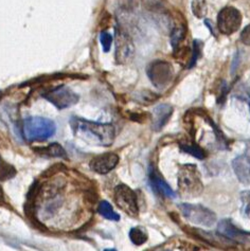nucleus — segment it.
<instances>
[{"label": "nucleus", "instance_id": "1", "mask_svg": "<svg viewBox=\"0 0 250 251\" xmlns=\"http://www.w3.org/2000/svg\"><path fill=\"white\" fill-rule=\"evenodd\" d=\"M70 125L75 136L86 143L109 147L115 141L116 128L113 124L93 122L81 118H72Z\"/></svg>", "mask_w": 250, "mask_h": 251}, {"label": "nucleus", "instance_id": "2", "mask_svg": "<svg viewBox=\"0 0 250 251\" xmlns=\"http://www.w3.org/2000/svg\"><path fill=\"white\" fill-rule=\"evenodd\" d=\"M54 122L43 117H29L23 121V136L27 141H44L55 134Z\"/></svg>", "mask_w": 250, "mask_h": 251}, {"label": "nucleus", "instance_id": "3", "mask_svg": "<svg viewBox=\"0 0 250 251\" xmlns=\"http://www.w3.org/2000/svg\"><path fill=\"white\" fill-rule=\"evenodd\" d=\"M195 164H183L178 172V189L181 195L196 197L202 193L203 186Z\"/></svg>", "mask_w": 250, "mask_h": 251}, {"label": "nucleus", "instance_id": "4", "mask_svg": "<svg viewBox=\"0 0 250 251\" xmlns=\"http://www.w3.org/2000/svg\"><path fill=\"white\" fill-rule=\"evenodd\" d=\"M182 215L185 219L195 225L202 227H212L216 223V214L202 204L181 203L179 204Z\"/></svg>", "mask_w": 250, "mask_h": 251}, {"label": "nucleus", "instance_id": "5", "mask_svg": "<svg viewBox=\"0 0 250 251\" xmlns=\"http://www.w3.org/2000/svg\"><path fill=\"white\" fill-rule=\"evenodd\" d=\"M147 74L155 87L162 89L172 82L174 77V69L169 62L157 59L148 66Z\"/></svg>", "mask_w": 250, "mask_h": 251}, {"label": "nucleus", "instance_id": "6", "mask_svg": "<svg viewBox=\"0 0 250 251\" xmlns=\"http://www.w3.org/2000/svg\"><path fill=\"white\" fill-rule=\"evenodd\" d=\"M242 21V14L238 9L234 6H226L218 15V29L222 34L231 35L240 29Z\"/></svg>", "mask_w": 250, "mask_h": 251}, {"label": "nucleus", "instance_id": "7", "mask_svg": "<svg viewBox=\"0 0 250 251\" xmlns=\"http://www.w3.org/2000/svg\"><path fill=\"white\" fill-rule=\"evenodd\" d=\"M138 198L135 191L125 184H119L115 189V202L123 212L129 216H137L139 213Z\"/></svg>", "mask_w": 250, "mask_h": 251}, {"label": "nucleus", "instance_id": "8", "mask_svg": "<svg viewBox=\"0 0 250 251\" xmlns=\"http://www.w3.org/2000/svg\"><path fill=\"white\" fill-rule=\"evenodd\" d=\"M46 100H48L58 109H65L71 107L78 101V96L75 91H72L67 86H58V87L51 89L44 95Z\"/></svg>", "mask_w": 250, "mask_h": 251}, {"label": "nucleus", "instance_id": "9", "mask_svg": "<svg viewBox=\"0 0 250 251\" xmlns=\"http://www.w3.org/2000/svg\"><path fill=\"white\" fill-rule=\"evenodd\" d=\"M115 57L119 64L129 62L135 54V47L131 38L123 30L116 28L115 30Z\"/></svg>", "mask_w": 250, "mask_h": 251}, {"label": "nucleus", "instance_id": "10", "mask_svg": "<svg viewBox=\"0 0 250 251\" xmlns=\"http://www.w3.org/2000/svg\"><path fill=\"white\" fill-rule=\"evenodd\" d=\"M218 232L235 243H247L250 241V232L238 228L231 220H222L218 225Z\"/></svg>", "mask_w": 250, "mask_h": 251}, {"label": "nucleus", "instance_id": "11", "mask_svg": "<svg viewBox=\"0 0 250 251\" xmlns=\"http://www.w3.org/2000/svg\"><path fill=\"white\" fill-rule=\"evenodd\" d=\"M119 163V157L115 153H106L95 157L90 162V169L98 174L105 175L113 171Z\"/></svg>", "mask_w": 250, "mask_h": 251}, {"label": "nucleus", "instance_id": "12", "mask_svg": "<svg viewBox=\"0 0 250 251\" xmlns=\"http://www.w3.org/2000/svg\"><path fill=\"white\" fill-rule=\"evenodd\" d=\"M197 237H200V240L206 241L207 243L211 244L214 247L219 248H231L234 246L233 241L227 239L224 235L213 232H207V231H203L201 229H194L193 230Z\"/></svg>", "mask_w": 250, "mask_h": 251}, {"label": "nucleus", "instance_id": "13", "mask_svg": "<svg viewBox=\"0 0 250 251\" xmlns=\"http://www.w3.org/2000/svg\"><path fill=\"white\" fill-rule=\"evenodd\" d=\"M173 111V107L169 104H160L156 106L152 114L153 129L155 131H159L168 123Z\"/></svg>", "mask_w": 250, "mask_h": 251}, {"label": "nucleus", "instance_id": "14", "mask_svg": "<svg viewBox=\"0 0 250 251\" xmlns=\"http://www.w3.org/2000/svg\"><path fill=\"white\" fill-rule=\"evenodd\" d=\"M232 168L241 182L250 184V161L245 156L236 157L232 161Z\"/></svg>", "mask_w": 250, "mask_h": 251}, {"label": "nucleus", "instance_id": "15", "mask_svg": "<svg viewBox=\"0 0 250 251\" xmlns=\"http://www.w3.org/2000/svg\"><path fill=\"white\" fill-rule=\"evenodd\" d=\"M150 183H152V186L155 188V190L158 191V192L162 194L163 196H166L168 198L176 197V193L167 183V181H164L160 176H158V174L153 171H150Z\"/></svg>", "mask_w": 250, "mask_h": 251}, {"label": "nucleus", "instance_id": "16", "mask_svg": "<svg viewBox=\"0 0 250 251\" xmlns=\"http://www.w3.org/2000/svg\"><path fill=\"white\" fill-rule=\"evenodd\" d=\"M98 212L100 213L103 217H105V219H107L109 221H119L120 220L119 214H117L115 212L113 207H111V204L108 201H103L99 203Z\"/></svg>", "mask_w": 250, "mask_h": 251}, {"label": "nucleus", "instance_id": "17", "mask_svg": "<svg viewBox=\"0 0 250 251\" xmlns=\"http://www.w3.org/2000/svg\"><path fill=\"white\" fill-rule=\"evenodd\" d=\"M129 239L135 244V245L140 246V245H143V244L148 241L149 236L146 231H144L142 228L136 227L129 231Z\"/></svg>", "mask_w": 250, "mask_h": 251}, {"label": "nucleus", "instance_id": "18", "mask_svg": "<svg viewBox=\"0 0 250 251\" xmlns=\"http://www.w3.org/2000/svg\"><path fill=\"white\" fill-rule=\"evenodd\" d=\"M38 153L42 155H48L50 157H66V151L58 143H52L48 148H45L43 150H38Z\"/></svg>", "mask_w": 250, "mask_h": 251}, {"label": "nucleus", "instance_id": "19", "mask_svg": "<svg viewBox=\"0 0 250 251\" xmlns=\"http://www.w3.org/2000/svg\"><path fill=\"white\" fill-rule=\"evenodd\" d=\"M186 36V27L182 25H177L172 30V34H171V43L174 48L178 47V45Z\"/></svg>", "mask_w": 250, "mask_h": 251}, {"label": "nucleus", "instance_id": "20", "mask_svg": "<svg viewBox=\"0 0 250 251\" xmlns=\"http://www.w3.org/2000/svg\"><path fill=\"white\" fill-rule=\"evenodd\" d=\"M16 175L15 168L0 158V180H9Z\"/></svg>", "mask_w": 250, "mask_h": 251}, {"label": "nucleus", "instance_id": "21", "mask_svg": "<svg viewBox=\"0 0 250 251\" xmlns=\"http://www.w3.org/2000/svg\"><path fill=\"white\" fill-rule=\"evenodd\" d=\"M241 213L245 219L250 221V190H245L241 192Z\"/></svg>", "mask_w": 250, "mask_h": 251}, {"label": "nucleus", "instance_id": "22", "mask_svg": "<svg viewBox=\"0 0 250 251\" xmlns=\"http://www.w3.org/2000/svg\"><path fill=\"white\" fill-rule=\"evenodd\" d=\"M181 150L185 151L186 153L192 155L193 157L197 158V159H203L206 157V153L200 147H199L197 144H182L181 145Z\"/></svg>", "mask_w": 250, "mask_h": 251}, {"label": "nucleus", "instance_id": "23", "mask_svg": "<svg viewBox=\"0 0 250 251\" xmlns=\"http://www.w3.org/2000/svg\"><path fill=\"white\" fill-rule=\"evenodd\" d=\"M100 42L103 50L105 52H108L111 48V45H113V36H111V34H109L108 32L103 31L100 34Z\"/></svg>", "mask_w": 250, "mask_h": 251}, {"label": "nucleus", "instance_id": "24", "mask_svg": "<svg viewBox=\"0 0 250 251\" xmlns=\"http://www.w3.org/2000/svg\"><path fill=\"white\" fill-rule=\"evenodd\" d=\"M241 41L243 44L250 47V25H248L247 27H245L244 30L242 31Z\"/></svg>", "mask_w": 250, "mask_h": 251}, {"label": "nucleus", "instance_id": "25", "mask_svg": "<svg viewBox=\"0 0 250 251\" xmlns=\"http://www.w3.org/2000/svg\"><path fill=\"white\" fill-rule=\"evenodd\" d=\"M247 159L250 161V143H248L247 144V148H246V153H245V155H244Z\"/></svg>", "mask_w": 250, "mask_h": 251}, {"label": "nucleus", "instance_id": "26", "mask_svg": "<svg viewBox=\"0 0 250 251\" xmlns=\"http://www.w3.org/2000/svg\"><path fill=\"white\" fill-rule=\"evenodd\" d=\"M0 201H4V193L1 186H0Z\"/></svg>", "mask_w": 250, "mask_h": 251}, {"label": "nucleus", "instance_id": "27", "mask_svg": "<svg viewBox=\"0 0 250 251\" xmlns=\"http://www.w3.org/2000/svg\"><path fill=\"white\" fill-rule=\"evenodd\" d=\"M104 251H117L116 249H105Z\"/></svg>", "mask_w": 250, "mask_h": 251}, {"label": "nucleus", "instance_id": "28", "mask_svg": "<svg viewBox=\"0 0 250 251\" xmlns=\"http://www.w3.org/2000/svg\"><path fill=\"white\" fill-rule=\"evenodd\" d=\"M162 251H171V250H162Z\"/></svg>", "mask_w": 250, "mask_h": 251}, {"label": "nucleus", "instance_id": "29", "mask_svg": "<svg viewBox=\"0 0 250 251\" xmlns=\"http://www.w3.org/2000/svg\"><path fill=\"white\" fill-rule=\"evenodd\" d=\"M0 97H1V92H0Z\"/></svg>", "mask_w": 250, "mask_h": 251}]
</instances>
